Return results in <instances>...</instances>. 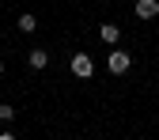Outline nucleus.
Here are the masks:
<instances>
[{"mask_svg":"<svg viewBox=\"0 0 159 140\" xmlns=\"http://www.w3.org/2000/svg\"><path fill=\"white\" fill-rule=\"evenodd\" d=\"M136 19H155L159 15V0H136Z\"/></svg>","mask_w":159,"mask_h":140,"instance_id":"3","label":"nucleus"},{"mask_svg":"<svg viewBox=\"0 0 159 140\" xmlns=\"http://www.w3.org/2000/svg\"><path fill=\"white\" fill-rule=\"evenodd\" d=\"M0 72H4V61H0Z\"/></svg>","mask_w":159,"mask_h":140,"instance_id":"8","label":"nucleus"},{"mask_svg":"<svg viewBox=\"0 0 159 140\" xmlns=\"http://www.w3.org/2000/svg\"><path fill=\"white\" fill-rule=\"evenodd\" d=\"M19 30H23V34H34V30H38V19H34L30 11H23V15H19Z\"/></svg>","mask_w":159,"mask_h":140,"instance_id":"6","label":"nucleus"},{"mask_svg":"<svg viewBox=\"0 0 159 140\" xmlns=\"http://www.w3.org/2000/svg\"><path fill=\"white\" fill-rule=\"evenodd\" d=\"M27 65H30L34 72H42V68H49V53H46V49H30V53H27Z\"/></svg>","mask_w":159,"mask_h":140,"instance_id":"4","label":"nucleus"},{"mask_svg":"<svg viewBox=\"0 0 159 140\" xmlns=\"http://www.w3.org/2000/svg\"><path fill=\"white\" fill-rule=\"evenodd\" d=\"M98 38H102L106 46H117V42H121V30H117L114 23H102V27H98Z\"/></svg>","mask_w":159,"mask_h":140,"instance_id":"5","label":"nucleus"},{"mask_svg":"<svg viewBox=\"0 0 159 140\" xmlns=\"http://www.w3.org/2000/svg\"><path fill=\"white\" fill-rule=\"evenodd\" d=\"M68 68H72V76H80V79H91V76H95L91 53H72V57H68Z\"/></svg>","mask_w":159,"mask_h":140,"instance_id":"2","label":"nucleus"},{"mask_svg":"<svg viewBox=\"0 0 159 140\" xmlns=\"http://www.w3.org/2000/svg\"><path fill=\"white\" fill-rule=\"evenodd\" d=\"M106 68H110V76H125V72L133 68V57H129L125 49H114V46H110V53H106Z\"/></svg>","mask_w":159,"mask_h":140,"instance_id":"1","label":"nucleus"},{"mask_svg":"<svg viewBox=\"0 0 159 140\" xmlns=\"http://www.w3.org/2000/svg\"><path fill=\"white\" fill-rule=\"evenodd\" d=\"M0 121H4V125L15 121V106H11V102H0Z\"/></svg>","mask_w":159,"mask_h":140,"instance_id":"7","label":"nucleus"}]
</instances>
